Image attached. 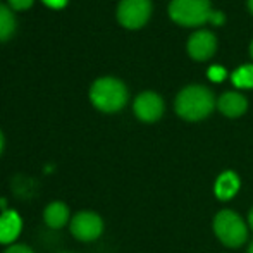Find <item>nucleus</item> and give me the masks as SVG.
Segmentation results:
<instances>
[{
  "mask_svg": "<svg viewBox=\"0 0 253 253\" xmlns=\"http://www.w3.org/2000/svg\"><path fill=\"white\" fill-rule=\"evenodd\" d=\"M215 107L213 95L202 84H191L179 91L176 98V112L186 121H202Z\"/></svg>",
  "mask_w": 253,
  "mask_h": 253,
  "instance_id": "nucleus-1",
  "label": "nucleus"
},
{
  "mask_svg": "<svg viewBox=\"0 0 253 253\" xmlns=\"http://www.w3.org/2000/svg\"><path fill=\"white\" fill-rule=\"evenodd\" d=\"M90 100L102 112H117V110H121L126 105L127 88L117 78H98L90 88Z\"/></svg>",
  "mask_w": 253,
  "mask_h": 253,
  "instance_id": "nucleus-2",
  "label": "nucleus"
},
{
  "mask_svg": "<svg viewBox=\"0 0 253 253\" xmlns=\"http://www.w3.org/2000/svg\"><path fill=\"white\" fill-rule=\"evenodd\" d=\"M210 14V0H170L169 3L170 19L181 26H202L209 23Z\"/></svg>",
  "mask_w": 253,
  "mask_h": 253,
  "instance_id": "nucleus-3",
  "label": "nucleus"
},
{
  "mask_svg": "<svg viewBox=\"0 0 253 253\" xmlns=\"http://www.w3.org/2000/svg\"><path fill=\"white\" fill-rule=\"evenodd\" d=\"M213 231H215L220 243L231 248L241 247L248 238L247 224L241 220L238 213L231 212V210H222L217 213L213 219Z\"/></svg>",
  "mask_w": 253,
  "mask_h": 253,
  "instance_id": "nucleus-4",
  "label": "nucleus"
},
{
  "mask_svg": "<svg viewBox=\"0 0 253 253\" xmlns=\"http://www.w3.org/2000/svg\"><path fill=\"white\" fill-rule=\"evenodd\" d=\"M152 16V0H121L117 5V21L127 30H140Z\"/></svg>",
  "mask_w": 253,
  "mask_h": 253,
  "instance_id": "nucleus-5",
  "label": "nucleus"
},
{
  "mask_svg": "<svg viewBox=\"0 0 253 253\" xmlns=\"http://www.w3.org/2000/svg\"><path fill=\"white\" fill-rule=\"evenodd\" d=\"M69 229L76 240L95 241L103 233V220L98 213L91 210H81L71 219Z\"/></svg>",
  "mask_w": 253,
  "mask_h": 253,
  "instance_id": "nucleus-6",
  "label": "nucleus"
},
{
  "mask_svg": "<svg viewBox=\"0 0 253 253\" xmlns=\"http://www.w3.org/2000/svg\"><path fill=\"white\" fill-rule=\"evenodd\" d=\"M133 110L138 119L143 123H155L164 114V100L155 91H143L134 100Z\"/></svg>",
  "mask_w": 253,
  "mask_h": 253,
  "instance_id": "nucleus-7",
  "label": "nucleus"
},
{
  "mask_svg": "<svg viewBox=\"0 0 253 253\" xmlns=\"http://www.w3.org/2000/svg\"><path fill=\"white\" fill-rule=\"evenodd\" d=\"M217 50V40L215 35L210 33L207 30H200L197 33H193L188 40V53H190L191 59L203 62V60H209L210 57L215 53Z\"/></svg>",
  "mask_w": 253,
  "mask_h": 253,
  "instance_id": "nucleus-8",
  "label": "nucleus"
},
{
  "mask_svg": "<svg viewBox=\"0 0 253 253\" xmlns=\"http://www.w3.org/2000/svg\"><path fill=\"white\" fill-rule=\"evenodd\" d=\"M217 107H219V110L224 116L240 117V116H243L245 110H247L248 102H247V98L241 93H238V91H226V93L219 98Z\"/></svg>",
  "mask_w": 253,
  "mask_h": 253,
  "instance_id": "nucleus-9",
  "label": "nucleus"
},
{
  "mask_svg": "<svg viewBox=\"0 0 253 253\" xmlns=\"http://www.w3.org/2000/svg\"><path fill=\"white\" fill-rule=\"evenodd\" d=\"M21 233V217L14 210H5L0 215V243L10 245Z\"/></svg>",
  "mask_w": 253,
  "mask_h": 253,
  "instance_id": "nucleus-10",
  "label": "nucleus"
},
{
  "mask_svg": "<svg viewBox=\"0 0 253 253\" xmlns=\"http://www.w3.org/2000/svg\"><path fill=\"white\" fill-rule=\"evenodd\" d=\"M43 220L52 229H60L69 222V207L64 202H52L45 207Z\"/></svg>",
  "mask_w": 253,
  "mask_h": 253,
  "instance_id": "nucleus-11",
  "label": "nucleus"
},
{
  "mask_svg": "<svg viewBox=\"0 0 253 253\" xmlns=\"http://www.w3.org/2000/svg\"><path fill=\"white\" fill-rule=\"evenodd\" d=\"M240 188V179L234 172H224L215 183V195L220 200H229Z\"/></svg>",
  "mask_w": 253,
  "mask_h": 253,
  "instance_id": "nucleus-12",
  "label": "nucleus"
},
{
  "mask_svg": "<svg viewBox=\"0 0 253 253\" xmlns=\"http://www.w3.org/2000/svg\"><path fill=\"white\" fill-rule=\"evenodd\" d=\"M16 16L12 9L0 3V42H7L16 31Z\"/></svg>",
  "mask_w": 253,
  "mask_h": 253,
  "instance_id": "nucleus-13",
  "label": "nucleus"
},
{
  "mask_svg": "<svg viewBox=\"0 0 253 253\" xmlns=\"http://www.w3.org/2000/svg\"><path fill=\"white\" fill-rule=\"evenodd\" d=\"M233 83L238 88H253V66L245 64L233 73Z\"/></svg>",
  "mask_w": 253,
  "mask_h": 253,
  "instance_id": "nucleus-14",
  "label": "nucleus"
},
{
  "mask_svg": "<svg viewBox=\"0 0 253 253\" xmlns=\"http://www.w3.org/2000/svg\"><path fill=\"white\" fill-rule=\"evenodd\" d=\"M209 78L212 81H215V83H219V81H222L224 78H226V71H224L220 66H213L209 69Z\"/></svg>",
  "mask_w": 253,
  "mask_h": 253,
  "instance_id": "nucleus-15",
  "label": "nucleus"
},
{
  "mask_svg": "<svg viewBox=\"0 0 253 253\" xmlns=\"http://www.w3.org/2000/svg\"><path fill=\"white\" fill-rule=\"evenodd\" d=\"M33 2L35 0H9V5L12 10H28Z\"/></svg>",
  "mask_w": 253,
  "mask_h": 253,
  "instance_id": "nucleus-16",
  "label": "nucleus"
},
{
  "mask_svg": "<svg viewBox=\"0 0 253 253\" xmlns=\"http://www.w3.org/2000/svg\"><path fill=\"white\" fill-rule=\"evenodd\" d=\"M3 253H35L31 250L28 245H23V243H16V245H9V247L5 248V252Z\"/></svg>",
  "mask_w": 253,
  "mask_h": 253,
  "instance_id": "nucleus-17",
  "label": "nucleus"
},
{
  "mask_svg": "<svg viewBox=\"0 0 253 253\" xmlns=\"http://www.w3.org/2000/svg\"><path fill=\"white\" fill-rule=\"evenodd\" d=\"M210 23L213 24V26H222L224 21H226V16H224L220 10H212V14H210Z\"/></svg>",
  "mask_w": 253,
  "mask_h": 253,
  "instance_id": "nucleus-18",
  "label": "nucleus"
},
{
  "mask_svg": "<svg viewBox=\"0 0 253 253\" xmlns=\"http://www.w3.org/2000/svg\"><path fill=\"white\" fill-rule=\"evenodd\" d=\"M45 5H48L50 9H62V7L67 5L69 0H42Z\"/></svg>",
  "mask_w": 253,
  "mask_h": 253,
  "instance_id": "nucleus-19",
  "label": "nucleus"
},
{
  "mask_svg": "<svg viewBox=\"0 0 253 253\" xmlns=\"http://www.w3.org/2000/svg\"><path fill=\"white\" fill-rule=\"evenodd\" d=\"M3 145H5V140H3V134H2V131H0V155H2V152H3Z\"/></svg>",
  "mask_w": 253,
  "mask_h": 253,
  "instance_id": "nucleus-20",
  "label": "nucleus"
},
{
  "mask_svg": "<svg viewBox=\"0 0 253 253\" xmlns=\"http://www.w3.org/2000/svg\"><path fill=\"white\" fill-rule=\"evenodd\" d=\"M248 224H250V227H252V229H253V209H252L250 215H248Z\"/></svg>",
  "mask_w": 253,
  "mask_h": 253,
  "instance_id": "nucleus-21",
  "label": "nucleus"
},
{
  "mask_svg": "<svg viewBox=\"0 0 253 253\" xmlns=\"http://www.w3.org/2000/svg\"><path fill=\"white\" fill-rule=\"evenodd\" d=\"M248 10L253 14V0H248Z\"/></svg>",
  "mask_w": 253,
  "mask_h": 253,
  "instance_id": "nucleus-22",
  "label": "nucleus"
},
{
  "mask_svg": "<svg viewBox=\"0 0 253 253\" xmlns=\"http://www.w3.org/2000/svg\"><path fill=\"white\" fill-rule=\"evenodd\" d=\"M250 53H252V59H253V42H252V45H250Z\"/></svg>",
  "mask_w": 253,
  "mask_h": 253,
  "instance_id": "nucleus-23",
  "label": "nucleus"
},
{
  "mask_svg": "<svg viewBox=\"0 0 253 253\" xmlns=\"http://www.w3.org/2000/svg\"><path fill=\"white\" fill-rule=\"evenodd\" d=\"M248 253H253V243L250 245V248H248Z\"/></svg>",
  "mask_w": 253,
  "mask_h": 253,
  "instance_id": "nucleus-24",
  "label": "nucleus"
}]
</instances>
